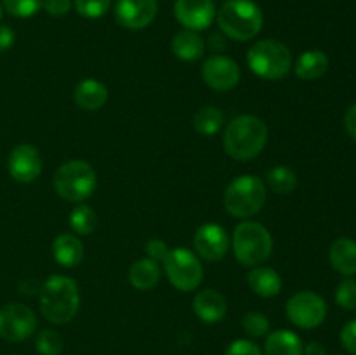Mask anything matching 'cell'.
Returning <instances> with one entry per match:
<instances>
[{"instance_id": "34", "label": "cell", "mask_w": 356, "mask_h": 355, "mask_svg": "<svg viewBox=\"0 0 356 355\" xmlns=\"http://www.w3.org/2000/svg\"><path fill=\"white\" fill-rule=\"evenodd\" d=\"M42 7H44L49 16L61 17L70 13L72 0H42Z\"/></svg>"}, {"instance_id": "32", "label": "cell", "mask_w": 356, "mask_h": 355, "mask_svg": "<svg viewBox=\"0 0 356 355\" xmlns=\"http://www.w3.org/2000/svg\"><path fill=\"white\" fill-rule=\"evenodd\" d=\"M336 301L341 308L356 310V281L344 278L336 289Z\"/></svg>"}, {"instance_id": "15", "label": "cell", "mask_w": 356, "mask_h": 355, "mask_svg": "<svg viewBox=\"0 0 356 355\" xmlns=\"http://www.w3.org/2000/svg\"><path fill=\"white\" fill-rule=\"evenodd\" d=\"M159 13L156 0H117L115 17L127 30H145L155 21Z\"/></svg>"}, {"instance_id": "11", "label": "cell", "mask_w": 356, "mask_h": 355, "mask_svg": "<svg viewBox=\"0 0 356 355\" xmlns=\"http://www.w3.org/2000/svg\"><path fill=\"white\" fill-rule=\"evenodd\" d=\"M200 73L205 86L218 90V93H228V90L235 89L240 82V77H242L236 61L222 54L209 56L202 65Z\"/></svg>"}, {"instance_id": "9", "label": "cell", "mask_w": 356, "mask_h": 355, "mask_svg": "<svg viewBox=\"0 0 356 355\" xmlns=\"http://www.w3.org/2000/svg\"><path fill=\"white\" fill-rule=\"evenodd\" d=\"M287 319L301 329H315L325 320L327 303L313 291L296 292L285 305Z\"/></svg>"}, {"instance_id": "39", "label": "cell", "mask_w": 356, "mask_h": 355, "mask_svg": "<svg viewBox=\"0 0 356 355\" xmlns=\"http://www.w3.org/2000/svg\"><path fill=\"white\" fill-rule=\"evenodd\" d=\"M302 355H327V348L320 341H312L305 347Z\"/></svg>"}, {"instance_id": "5", "label": "cell", "mask_w": 356, "mask_h": 355, "mask_svg": "<svg viewBox=\"0 0 356 355\" xmlns=\"http://www.w3.org/2000/svg\"><path fill=\"white\" fill-rule=\"evenodd\" d=\"M52 183L63 200L82 204L96 191L97 174L87 160L73 159L58 167Z\"/></svg>"}, {"instance_id": "21", "label": "cell", "mask_w": 356, "mask_h": 355, "mask_svg": "<svg viewBox=\"0 0 356 355\" xmlns=\"http://www.w3.org/2000/svg\"><path fill=\"white\" fill-rule=\"evenodd\" d=\"M170 49H172L174 56L179 58L181 61L193 63L204 56L205 52V40L200 37L198 31L193 30H181L177 31L170 42Z\"/></svg>"}, {"instance_id": "33", "label": "cell", "mask_w": 356, "mask_h": 355, "mask_svg": "<svg viewBox=\"0 0 356 355\" xmlns=\"http://www.w3.org/2000/svg\"><path fill=\"white\" fill-rule=\"evenodd\" d=\"M225 355H263L261 348L250 340H235L226 348Z\"/></svg>"}, {"instance_id": "30", "label": "cell", "mask_w": 356, "mask_h": 355, "mask_svg": "<svg viewBox=\"0 0 356 355\" xmlns=\"http://www.w3.org/2000/svg\"><path fill=\"white\" fill-rule=\"evenodd\" d=\"M2 7L14 17H31L42 9V0H2Z\"/></svg>"}, {"instance_id": "14", "label": "cell", "mask_w": 356, "mask_h": 355, "mask_svg": "<svg viewBox=\"0 0 356 355\" xmlns=\"http://www.w3.org/2000/svg\"><path fill=\"white\" fill-rule=\"evenodd\" d=\"M7 169L17 183H33L42 174V157L37 146L28 143L14 146L7 159Z\"/></svg>"}, {"instance_id": "40", "label": "cell", "mask_w": 356, "mask_h": 355, "mask_svg": "<svg viewBox=\"0 0 356 355\" xmlns=\"http://www.w3.org/2000/svg\"><path fill=\"white\" fill-rule=\"evenodd\" d=\"M209 44H211V49L214 52H219V51H225L226 49V38H225V35H219V33H216V35H212L211 37V42H209Z\"/></svg>"}, {"instance_id": "26", "label": "cell", "mask_w": 356, "mask_h": 355, "mask_svg": "<svg viewBox=\"0 0 356 355\" xmlns=\"http://www.w3.org/2000/svg\"><path fill=\"white\" fill-rule=\"evenodd\" d=\"M266 183L275 194L289 195L298 188V174L287 166H275L266 173Z\"/></svg>"}, {"instance_id": "18", "label": "cell", "mask_w": 356, "mask_h": 355, "mask_svg": "<svg viewBox=\"0 0 356 355\" xmlns=\"http://www.w3.org/2000/svg\"><path fill=\"white\" fill-rule=\"evenodd\" d=\"M247 284L254 294L261 296V298H275L282 292L284 282L275 268L259 265L247 274Z\"/></svg>"}, {"instance_id": "25", "label": "cell", "mask_w": 356, "mask_h": 355, "mask_svg": "<svg viewBox=\"0 0 356 355\" xmlns=\"http://www.w3.org/2000/svg\"><path fill=\"white\" fill-rule=\"evenodd\" d=\"M222 125H225V113L218 106H202L193 117L195 131L207 138L218 134Z\"/></svg>"}, {"instance_id": "29", "label": "cell", "mask_w": 356, "mask_h": 355, "mask_svg": "<svg viewBox=\"0 0 356 355\" xmlns=\"http://www.w3.org/2000/svg\"><path fill=\"white\" fill-rule=\"evenodd\" d=\"M270 320L261 312H249L242 319V329L250 338H264L270 333Z\"/></svg>"}, {"instance_id": "12", "label": "cell", "mask_w": 356, "mask_h": 355, "mask_svg": "<svg viewBox=\"0 0 356 355\" xmlns=\"http://www.w3.org/2000/svg\"><path fill=\"white\" fill-rule=\"evenodd\" d=\"M193 247L200 260L218 263L228 254L229 247H232V239L221 225L205 223L195 233Z\"/></svg>"}, {"instance_id": "3", "label": "cell", "mask_w": 356, "mask_h": 355, "mask_svg": "<svg viewBox=\"0 0 356 355\" xmlns=\"http://www.w3.org/2000/svg\"><path fill=\"white\" fill-rule=\"evenodd\" d=\"M219 30L225 37L247 42L263 30L264 14L252 0H226L216 14Z\"/></svg>"}, {"instance_id": "6", "label": "cell", "mask_w": 356, "mask_h": 355, "mask_svg": "<svg viewBox=\"0 0 356 355\" xmlns=\"http://www.w3.org/2000/svg\"><path fill=\"white\" fill-rule=\"evenodd\" d=\"M247 65L250 72L264 80H282L291 73V49L275 38H263L250 45L247 52Z\"/></svg>"}, {"instance_id": "23", "label": "cell", "mask_w": 356, "mask_h": 355, "mask_svg": "<svg viewBox=\"0 0 356 355\" xmlns=\"http://www.w3.org/2000/svg\"><path fill=\"white\" fill-rule=\"evenodd\" d=\"M302 350H305V345L299 334L289 329L271 331L264 341L266 355H302Z\"/></svg>"}, {"instance_id": "4", "label": "cell", "mask_w": 356, "mask_h": 355, "mask_svg": "<svg viewBox=\"0 0 356 355\" xmlns=\"http://www.w3.org/2000/svg\"><path fill=\"white\" fill-rule=\"evenodd\" d=\"M233 254L243 267H259L273 253V237L270 230L257 221H242L233 230Z\"/></svg>"}, {"instance_id": "36", "label": "cell", "mask_w": 356, "mask_h": 355, "mask_svg": "<svg viewBox=\"0 0 356 355\" xmlns=\"http://www.w3.org/2000/svg\"><path fill=\"white\" fill-rule=\"evenodd\" d=\"M341 343L351 355H356V319L343 327V331H341Z\"/></svg>"}, {"instance_id": "13", "label": "cell", "mask_w": 356, "mask_h": 355, "mask_svg": "<svg viewBox=\"0 0 356 355\" xmlns=\"http://www.w3.org/2000/svg\"><path fill=\"white\" fill-rule=\"evenodd\" d=\"M218 7L214 0H176L174 2V17L186 30H207L216 21Z\"/></svg>"}, {"instance_id": "31", "label": "cell", "mask_w": 356, "mask_h": 355, "mask_svg": "<svg viewBox=\"0 0 356 355\" xmlns=\"http://www.w3.org/2000/svg\"><path fill=\"white\" fill-rule=\"evenodd\" d=\"M110 3V0H75L73 6L80 16L87 17V19H99L108 13Z\"/></svg>"}, {"instance_id": "24", "label": "cell", "mask_w": 356, "mask_h": 355, "mask_svg": "<svg viewBox=\"0 0 356 355\" xmlns=\"http://www.w3.org/2000/svg\"><path fill=\"white\" fill-rule=\"evenodd\" d=\"M329 70V58L320 49L302 52L294 65L296 77L301 80H318Z\"/></svg>"}, {"instance_id": "10", "label": "cell", "mask_w": 356, "mask_h": 355, "mask_svg": "<svg viewBox=\"0 0 356 355\" xmlns=\"http://www.w3.org/2000/svg\"><path fill=\"white\" fill-rule=\"evenodd\" d=\"M38 326L37 313L23 303H9L0 308V338L13 343L28 340Z\"/></svg>"}, {"instance_id": "28", "label": "cell", "mask_w": 356, "mask_h": 355, "mask_svg": "<svg viewBox=\"0 0 356 355\" xmlns=\"http://www.w3.org/2000/svg\"><path fill=\"white\" fill-rule=\"evenodd\" d=\"M35 348L40 355H61L65 340L54 329H42L35 340Z\"/></svg>"}, {"instance_id": "1", "label": "cell", "mask_w": 356, "mask_h": 355, "mask_svg": "<svg viewBox=\"0 0 356 355\" xmlns=\"http://www.w3.org/2000/svg\"><path fill=\"white\" fill-rule=\"evenodd\" d=\"M38 305L45 320L63 326L72 322L80 310V289L72 277L51 275L38 291Z\"/></svg>"}, {"instance_id": "17", "label": "cell", "mask_w": 356, "mask_h": 355, "mask_svg": "<svg viewBox=\"0 0 356 355\" xmlns=\"http://www.w3.org/2000/svg\"><path fill=\"white\" fill-rule=\"evenodd\" d=\"M108 96H110L108 87L97 79H83L82 82L76 84L73 93L76 106L86 111L101 110L106 104Z\"/></svg>"}, {"instance_id": "8", "label": "cell", "mask_w": 356, "mask_h": 355, "mask_svg": "<svg viewBox=\"0 0 356 355\" xmlns=\"http://www.w3.org/2000/svg\"><path fill=\"white\" fill-rule=\"evenodd\" d=\"M163 270L170 284L181 292H191L200 287L204 281V265L202 260L186 247L169 249L163 260Z\"/></svg>"}, {"instance_id": "38", "label": "cell", "mask_w": 356, "mask_h": 355, "mask_svg": "<svg viewBox=\"0 0 356 355\" xmlns=\"http://www.w3.org/2000/svg\"><path fill=\"white\" fill-rule=\"evenodd\" d=\"M344 127L351 138L356 139V103L351 104L344 113Z\"/></svg>"}, {"instance_id": "20", "label": "cell", "mask_w": 356, "mask_h": 355, "mask_svg": "<svg viewBox=\"0 0 356 355\" xmlns=\"http://www.w3.org/2000/svg\"><path fill=\"white\" fill-rule=\"evenodd\" d=\"M162 277V268L159 261L152 258H139L129 268V282L138 291H152L159 285Z\"/></svg>"}, {"instance_id": "37", "label": "cell", "mask_w": 356, "mask_h": 355, "mask_svg": "<svg viewBox=\"0 0 356 355\" xmlns=\"http://www.w3.org/2000/svg\"><path fill=\"white\" fill-rule=\"evenodd\" d=\"M14 31L10 26H6V24H0V52L7 51L14 45Z\"/></svg>"}, {"instance_id": "27", "label": "cell", "mask_w": 356, "mask_h": 355, "mask_svg": "<svg viewBox=\"0 0 356 355\" xmlns=\"http://www.w3.org/2000/svg\"><path fill=\"white\" fill-rule=\"evenodd\" d=\"M97 216L94 209L87 204H79L70 212V226L76 235H90L96 228Z\"/></svg>"}, {"instance_id": "7", "label": "cell", "mask_w": 356, "mask_h": 355, "mask_svg": "<svg viewBox=\"0 0 356 355\" xmlns=\"http://www.w3.org/2000/svg\"><path fill=\"white\" fill-rule=\"evenodd\" d=\"M266 194V184L259 176L242 174L226 187L225 207L233 218L249 219L263 209Z\"/></svg>"}, {"instance_id": "22", "label": "cell", "mask_w": 356, "mask_h": 355, "mask_svg": "<svg viewBox=\"0 0 356 355\" xmlns=\"http://www.w3.org/2000/svg\"><path fill=\"white\" fill-rule=\"evenodd\" d=\"M330 265L336 271L351 277L356 275V240L341 237L334 240L329 251Z\"/></svg>"}, {"instance_id": "41", "label": "cell", "mask_w": 356, "mask_h": 355, "mask_svg": "<svg viewBox=\"0 0 356 355\" xmlns=\"http://www.w3.org/2000/svg\"><path fill=\"white\" fill-rule=\"evenodd\" d=\"M0 17H2V3H0Z\"/></svg>"}, {"instance_id": "2", "label": "cell", "mask_w": 356, "mask_h": 355, "mask_svg": "<svg viewBox=\"0 0 356 355\" xmlns=\"http://www.w3.org/2000/svg\"><path fill=\"white\" fill-rule=\"evenodd\" d=\"M268 143V127L263 118L243 113L233 118L222 134L226 155L233 160L247 162L259 155Z\"/></svg>"}, {"instance_id": "35", "label": "cell", "mask_w": 356, "mask_h": 355, "mask_svg": "<svg viewBox=\"0 0 356 355\" xmlns=\"http://www.w3.org/2000/svg\"><path fill=\"white\" fill-rule=\"evenodd\" d=\"M145 251H146V256L160 263V261L165 260L167 253H169V247H167V244L163 242L162 239H152L146 242Z\"/></svg>"}, {"instance_id": "16", "label": "cell", "mask_w": 356, "mask_h": 355, "mask_svg": "<svg viewBox=\"0 0 356 355\" xmlns=\"http://www.w3.org/2000/svg\"><path fill=\"white\" fill-rule=\"evenodd\" d=\"M193 312L202 322L216 324L226 317L228 301L225 294L216 289H202L193 298Z\"/></svg>"}, {"instance_id": "19", "label": "cell", "mask_w": 356, "mask_h": 355, "mask_svg": "<svg viewBox=\"0 0 356 355\" xmlns=\"http://www.w3.org/2000/svg\"><path fill=\"white\" fill-rule=\"evenodd\" d=\"M52 256L58 265L65 268H75L83 260V244L75 233H59L52 242Z\"/></svg>"}]
</instances>
